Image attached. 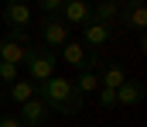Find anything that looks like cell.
I'll return each mask as SVG.
<instances>
[{
  "label": "cell",
  "instance_id": "obj_1",
  "mask_svg": "<svg viewBox=\"0 0 147 127\" xmlns=\"http://www.w3.org/2000/svg\"><path fill=\"white\" fill-rule=\"evenodd\" d=\"M38 96L48 103L51 113H62V117H75L86 107V96H79L72 79H62V76H51L48 83H41L38 86Z\"/></svg>",
  "mask_w": 147,
  "mask_h": 127
},
{
  "label": "cell",
  "instance_id": "obj_2",
  "mask_svg": "<svg viewBox=\"0 0 147 127\" xmlns=\"http://www.w3.org/2000/svg\"><path fill=\"white\" fill-rule=\"evenodd\" d=\"M55 65H58L55 52H48V48H41V45H28V55H24L28 76H24V79H31L34 86H41V83H48V79L55 76Z\"/></svg>",
  "mask_w": 147,
  "mask_h": 127
},
{
  "label": "cell",
  "instance_id": "obj_3",
  "mask_svg": "<svg viewBox=\"0 0 147 127\" xmlns=\"http://www.w3.org/2000/svg\"><path fill=\"white\" fill-rule=\"evenodd\" d=\"M55 58H62L65 65H72V69H79V72H96V69H99V55H96V52H89L82 41H72V38L58 48V55H55Z\"/></svg>",
  "mask_w": 147,
  "mask_h": 127
},
{
  "label": "cell",
  "instance_id": "obj_4",
  "mask_svg": "<svg viewBox=\"0 0 147 127\" xmlns=\"http://www.w3.org/2000/svg\"><path fill=\"white\" fill-rule=\"evenodd\" d=\"M24 55H28V35L24 31H7L0 38V62L24 65Z\"/></svg>",
  "mask_w": 147,
  "mask_h": 127
},
{
  "label": "cell",
  "instance_id": "obj_5",
  "mask_svg": "<svg viewBox=\"0 0 147 127\" xmlns=\"http://www.w3.org/2000/svg\"><path fill=\"white\" fill-rule=\"evenodd\" d=\"M58 17H62L65 28H86L92 21V3L89 0H65L62 10H58Z\"/></svg>",
  "mask_w": 147,
  "mask_h": 127
},
{
  "label": "cell",
  "instance_id": "obj_6",
  "mask_svg": "<svg viewBox=\"0 0 147 127\" xmlns=\"http://www.w3.org/2000/svg\"><path fill=\"white\" fill-rule=\"evenodd\" d=\"M0 17H3V24H7V31H24V28H31V7H28L24 0H7L3 10H0Z\"/></svg>",
  "mask_w": 147,
  "mask_h": 127
},
{
  "label": "cell",
  "instance_id": "obj_7",
  "mask_svg": "<svg viewBox=\"0 0 147 127\" xmlns=\"http://www.w3.org/2000/svg\"><path fill=\"white\" fill-rule=\"evenodd\" d=\"M120 28H130V31L144 35V28H147V7H144V0H127V3L120 7Z\"/></svg>",
  "mask_w": 147,
  "mask_h": 127
},
{
  "label": "cell",
  "instance_id": "obj_8",
  "mask_svg": "<svg viewBox=\"0 0 147 127\" xmlns=\"http://www.w3.org/2000/svg\"><path fill=\"white\" fill-rule=\"evenodd\" d=\"M41 48H62V45L69 41V28L62 24V17H41Z\"/></svg>",
  "mask_w": 147,
  "mask_h": 127
},
{
  "label": "cell",
  "instance_id": "obj_9",
  "mask_svg": "<svg viewBox=\"0 0 147 127\" xmlns=\"http://www.w3.org/2000/svg\"><path fill=\"white\" fill-rule=\"evenodd\" d=\"M48 103L41 100V96H34V100H28L24 107H17V120L24 127H45V120H48Z\"/></svg>",
  "mask_w": 147,
  "mask_h": 127
},
{
  "label": "cell",
  "instance_id": "obj_10",
  "mask_svg": "<svg viewBox=\"0 0 147 127\" xmlns=\"http://www.w3.org/2000/svg\"><path fill=\"white\" fill-rule=\"evenodd\" d=\"M110 41H113V28H106V24L89 21V24L82 28V45H86L89 52H96V55H99V48H106Z\"/></svg>",
  "mask_w": 147,
  "mask_h": 127
},
{
  "label": "cell",
  "instance_id": "obj_11",
  "mask_svg": "<svg viewBox=\"0 0 147 127\" xmlns=\"http://www.w3.org/2000/svg\"><path fill=\"white\" fill-rule=\"evenodd\" d=\"M144 103V83L140 79H127V83L116 89V107H140Z\"/></svg>",
  "mask_w": 147,
  "mask_h": 127
},
{
  "label": "cell",
  "instance_id": "obj_12",
  "mask_svg": "<svg viewBox=\"0 0 147 127\" xmlns=\"http://www.w3.org/2000/svg\"><path fill=\"white\" fill-rule=\"evenodd\" d=\"M120 0H99L96 7H92V21H99V24H106V28H120Z\"/></svg>",
  "mask_w": 147,
  "mask_h": 127
},
{
  "label": "cell",
  "instance_id": "obj_13",
  "mask_svg": "<svg viewBox=\"0 0 147 127\" xmlns=\"http://www.w3.org/2000/svg\"><path fill=\"white\" fill-rule=\"evenodd\" d=\"M123 83H127V69H123L120 62H106V65H103V72H99V86L116 93Z\"/></svg>",
  "mask_w": 147,
  "mask_h": 127
},
{
  "label": "cell",
  "instance_id": "obj_14",
  "mask_svg": "<svg viewBox=\"0 0 147 127\" xmlns=\"http://www.w3.org/2000/svg\"><path fill=\"white\" fill-rule=\"evenodd\" d=\"M7 96H10L17 107H24L28 100H34V96H38V86L31 83V79H17V83L7 86Z\"/></svg>",
  "mask_w": 147,
  "mask_h": 127
},
{
  "label": "cell",
  "instance_id": "obj_15",
  "mask_svg": "<svg viewBox=\"0 0 147 127\" xmlns=\"http://www.w3.org/2000/svg\"><path fill=\"white\" fill-rule=\"evenodd\" d=\"M72 86H75L79 96H89V93L99 89V72H79V79H75Z\"/></svg>",
  "mask_w": 147,
  "mask_h": 127
},
{
  "label": "cell",
  "instance_id": "obj_16",
  "mask_svg": "<svg viewBox=\"0 0 147 127\" xmlns=\"http://www.w3.org/2000/svg\"><path fill=\"white\" fill-rule=\"evenodd\" d=\"M21 76H17V65H7V62H0V83H17Z\"/></svg>",
  "mask_w": 147,
  "mask_h": 127
},
{
  "label": "cell",
  "instance_id": "obj_17",
  "mask_svg": "<svg viewBox=\"0 0 147 127\" xmlns=\"http://www.w3.org/2000/svg\"><path fill=\"white\" fill-rule=\"evenodd\" d=\"M96 93H99V107H103V110H113V107H116V93H113V89H103V86H99Z\"/></svg>",
  "mask_w": 147,
  "mask_h": 127
},
{
  "label": "cell",
  "instance_id": "obj_18",
  "mask_svg": "<svg viewBox=\"0 0 147 127\" xmlns=\"http://www.w3.org/2000/svg\"><path fill=\"white\" fill-rule=\"evenodd\" d=\"M0 127H24V124H21L14 113H0Z\"/></svg>",
  "mask_w": 147,
  "mask_h": 127
}]
</instances>
